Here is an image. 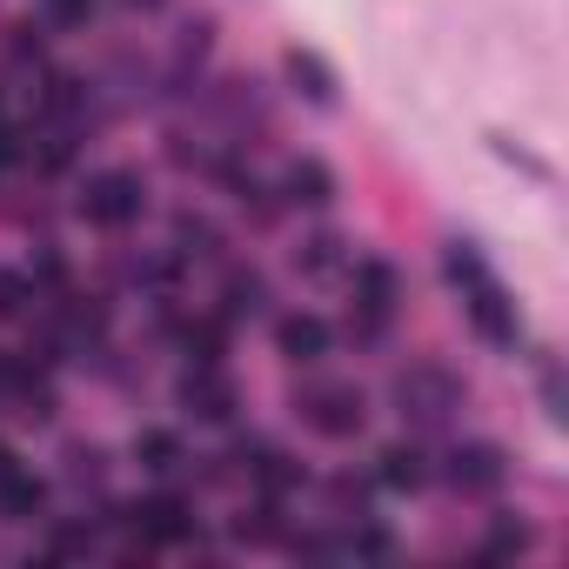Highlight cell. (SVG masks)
<instances>
[{
    "instance_id": "7",
    "label": "cell",
    "mask_w": 569,
    "mask_h": 569,
    "mask_svg": "<svg viewBox=\"0 0 569 569\" xmlns=\"http://www.w3.org/2000/svg\"><path fill=\"white\" fill-rule=\"evenodd\" d=\"M174 402H181V416H194V422H234L241 389H234V376H221V362H188Z\"/></svg>"
},
{
    "instance_id": "16",
    "label": "cell",
    "mask_w": 569,
    "mask_h": 569,
    "mask_svg": "<svg viewBox=\"0 0 569 569\" xmlns=\"http://www.w3.org/2000/svg\"><path fill=\"white\" fill-rule=\"evenodd\" d=\"M41 509H48V482L41 476H28V469L0 476V516H8V522H34Z\"/></svg>"
},
{
    "instance_id": "23",
    "label": "cell",
    "mask_w": 569,
    "mask_h": 569,
    "mask_svg": "<svg viewBox=\"0 0 569 569\" xmlns=\"http://www.w3.org/2000/svg\"><path fill=\"white\" fill-rule=\"evenodd\" d=\"M34 302V281L28 274H8V268H0V316H21Z\"/></svg>"
},
{
    "instance_id": "17",
    "label": "cell",
    "mask_w": 569,
    "mask_h": 569,
    "mask_svg": "<svg viewBox=\"0 0 569 569\" xmlns=\"http://www.w3.org/2000/svg\"><path fill=\"white\" fill-rule=\"evenodd\" d=\"M174 261H221V228L208 214H174Z\"/></svg>"
},
{
    "instance_id": "21",
    "label": "cell",
    "mask_w": 569,
    "mask_h": 569,
    "mask_svg": "<svg viewBox=\"0 0 569 569\" xmlns=\"http://www.w3.org/2000/svg\"><path fill=\"white\" fill-rule=\"evenodd\" d=\"M482 549H489V556H522V549H529V522H516V516H496Z\"/></svg>"
},
{
    "instance_id": "24",
    "label": "cell",
    "mask_w": 569,
    "mask_h": 569,
    "mask_svg": "<svg viewBox=\"0 0 569 569\" xmlns=\"http://www.w3.org/2000/svg\"><path fill=\"white\" fill-rule=\"evenodd\" d=\"M21 161H34V141H28L21 128H0V174L21 168Z\"/></svg>"
},
{
    "instance_id": "22",
    "label": "cell",
    "mask_w": 569,
    "mask_h": 569,
    "mask_svg": "<svg viewBox=\"0 0 569 569\" xmlns=\"http://www.w3.org/2000/svg\"><path fill=\"white\" fill-rule=\"evenodd\" d=\"M41 21L74 34V28H88V21H94V0H41Z\"/></svg>"
},
{
    "instance_id": "4",
    "label": "cell",
    "mask_w": 569,
    "mask_h": 569,
    "mask_svg": "<svg viewBox=\"0 0 569 569\" xmlns=\"http://www.w3.org/2000/svg\"><path fill=\"white\" fill-rule=\"evenodd\" d=\"M81 214H88L94 228H134V221L148 214V181H141L134 168H101V174H88V188H81Z\"/></svg>"
},
{
    "instance_id": "25",
    "label": "cell",
    "mask_w": 569,
    "mask_h": 569,
    "mask_svg": "<svg viewBox=\"0 0 569 569\" xmlns=\"http://www.w3.org/2000/svg\"><path fill=\"white\" fill-rule=\"evenodd\" d=\"M8 54H14V61H41V28H34V21H14V28H8Z\"/></svg>"
},
{
    "instance_id": "5",
    "label": "cell",
    "mask_w": 569,
    "mask_h": 569,
    "mask_svg": "<svg viewBox=\"0 0 569 569\" xmlns=\"http://www.w3.org/2000/svg\"><path fill=\"white\" fill-rule=\"evenodd\" d=\"M296 416H302L316 436L342 442V436H362L369 402H362V389H356V382H309V389L296 396Z\"/></svg>"
},
{
    "instance_id": "18",
    "label": "cell",
    "mask_w": 569,
    "mask_h": 569,
    "mask_svg": "<svg viewBox=\"0 0 569 569\" xmlns=\"http://www.w3.org/2000/svg\"><path fill=\"white\" fill-rule=\"evenodd\" d=\"M349 261H356V248H349L342 234H309V241L296 248V268L316 274V281H322V274H349Z\"/></svg>"
},
{
    "instance_id": "15",
    "label": "cell",
    "mask_w": 569,
    "mask_h": 569,
    "mask_svg": "<svg viewBox=\"0 0 569 569\" xmlns=\"http://www.w3.org/2000/svg\"><path fill=\"white\" fill-rule=\"evenodd\" d=\"M41 114H48L54 128H81V121H88V81H81V74H48Z\"/></svg>"
},
{
    "instance_id": "20",
    "label": "cell",
    "mask_w": 569,
    "mask_h": 569,
    "mask_svg": "<svg viewBox=\"0 0 569 569\" xmlns=\"http://www.w3.org/2000/svg\"><path fill=\"white\" fill-rule=\"evenodd\" d=\"M174 342H181L188 362H221L228 356V322H181Z\"/></svg>"
},
{
    "instance_id": "19",
    "label": "cell",
    "mask_w": 569,
    "mask_h": 569,
    "mask_svg": "<svg viewBox=\"0 0 569 569\" xmlns=\"http://www.w3.org/2000/svg\"><path fill=\"white\" fill-rule=\"evenodd\" d=\"M134 462H141L148 476H174V469L188 462V449H181V436H168V429H141V436H134Z\"/></svg>"
},
{
    "instance_id": "9",
    "label": "cell",
    "mask_w": 569,
    "mask_h": 569,
    "mask_svg": "<svg viewBox=\"0 0 569 569\" xmlns=\"http://www.w3.org/2000/svg\"><path fill=\"white\" fill-rule=\"evenodd\" d=\"M289 208H329L336 194H342V181H336V168L322 161V154H296L289 168H281V188H274Z\"/></svg>"
},
{
    "instance_id": "2",
    "label": "cell",
    "mask_w": 569,
    "mask_h": 569,
    "mask_svg": "<svg viewBox=\"0 0 569 569\" xmlns=\"http://www.w3.org/2000/svg\"><path fill=\"white\" fill-rule=\"evenodd\" d=\"M389 402L402 409L409 429H449L456 409H462V382H456L442 362H409V369L389 382Z\"/></svg>"
},
{
    "instance_id": "1",
    "label": "cell",
    "mask_w": 569,
    "mask_h": 569,
    "mask_svg": "<svg viewBox=\"0 0 569 569\" xmlns=\"http://www.w3.org/2000/svg\"><path fill=\"white\" fill-rule=\"evenodd\" d=\"M442 274H449V289L462 296V316H469V329L489 342V349H516L522 342V322H516V302H509V289H502V274L482 261V248L476 241H449L442 248Z\"/></svg>"
},
{
    "instance_id": "13",
    "label": "cell",
    "mask_w": 569,
    "mask_h": 569,
    "mask_svg": "<svg viewBox=\"0 0 569 569\" xmlns=\"http://www.w3.org/2000/svg\"><path fill=\"white\" fill-rule=\"evenodd\" d=\"M376 482H382L389 496H416V489L429 482V456H422L416 442H389V449L376 456Z\"/></svg>"
},
{
    "instance_id": "11",
    "label": "cell",
    "mask_w": 569,
    "mask_h": 569,
    "mask_svg": "<svg viewBox=\"0 0 569 569\" xmlns=\"http://www.w3.org/2000/svg\"><path fill=\"white\" fill-rule=\"evenodd\" d=\"M241 469H248V482L261 496H289L302 482V462L289 449H274V442H241Z\"/></svg>"
},
{
    "instance_id": "12",
    "label": "cell",
    "mask_w": 569,
    "mask_h": 569,
    "mask_svg": "<svg viewBox=\"0 0 569 569\" xmlns=\"http://www.w3.org/2000/svg\"><path fill=\"white\" fill-rule=\"evenodd\" d=\"M281 74H289V88L302 94V101H316V108H336V68L316 54V48H289V54H281Z\"/></svg>"
},
{
    "instance_id": "27",
    "label": "cell",
    "mask_w": 569,
    "mask_h": 569,
    "mask_svg": "<svg viewBox=\"0 0 569 569\" xmlns=\"http://www.w3.org/2000/svg\"><path fill=\"white\" fill-rule=\"evenodd\" d=\"M128 8H141V14H148V8H161V0H128Z\"/></svg>"
},
{
    "instance_id": "14",
    "label": "cell",
    "mask_w": 569,
    "mask_h": 569,
    "mask_svg": "<svg viewBox=\"0 0 569 569\" xmlns=\"http://www.w3.org/2000/svg\"><path fill=\"white\" fill-rule=\"evenodd\" d=\"M268 309V281L254 268H228L221 274V322H254Z\"/></svg>"
},
{
    "instance_id": "6",
    "label": "cell",
    "mask_w": 569,
    "mask_h": 569,
    "mask_svg": "<svg viewBox=\"0 0 569 569\" xmlns=\"http://www.w3.org/2000/svg\"><path fill=\"white\" fill-rule=\"evenodd\" d=\"M349 289H356V329H362L369 342H382L389 322H396V309H402L396 268H389V261H349Z\"/></svg>"
},
{
    "instance_id": "10",
    "label": "cell",
    "mask_w": 569,
    "mask_h": 569,
    "mask_svg": "<svg viewBox=\"0 0 569 569\" xmlns=\"http://www.w3.org/2000/svg\"><path fill=\"white\" fill-rule=\"evenodd\" d=\"M329 342H336V336H329L322 316H302V309H296V316L274 322V349H281V362H296V369H316V362L329 356Z\"/></svg>"
},
{
    "instance_id": "8",
    "label": "cell",
    "mask_w": 569,
    "mask_h": 569,
    "mask_svg": "<svg viewBox=\"0 0 569 569\" xmlns=\"http://www.w3.org/2000/svg\"><path fill=\"white\" fill-rule=\"evenodd\" d=\"M442 476H449V489H462V496H496V489L509 482V456H502L496 442H456Z\"/></svg>"
},
{
    "instance_id": "26",
    "label": "cell",
    "mask_w": 569,
    "mask_h": 569,
    "mask_svg": "<svg viewBox=\"0 0 569 569\" xmlns=\"http://www.w3.org/2000/svg\"><path fill=\"white\" fill-rule=\"evenodd\" d=\"M542 402H549V422L569 416V396H562V369L556 362H542Z\"/></svg>"
},
{
    "instance_id": "3",
    "label": "cell",
    "mask_w": 569,
    "mask_h": 569,
    "mask_svg": "<svg viewBox=\"0 0 569 569\" xmlns=\"http://www.w3.org/2000/svg\"><path fill=\"white\" fill-rule=\"evenodd\" d=\"M114 529H128L141 549H181V542H194V502L188 496H174V489H154V496H141L134 509H114L108 516Z\"/></svg>"
}]
</instances>
